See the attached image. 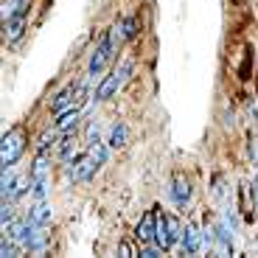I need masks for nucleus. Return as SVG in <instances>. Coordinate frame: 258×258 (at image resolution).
<instances>
[{"label":"nucleus","mask_w":258,"mask_h":258,"mask_svg":"<svg viewBox=\"0 0 258 258\" xmlns=\"http://www.w3.org/2000/svg\"><path fill=\"white\" fill-rule=\"evenodd\" d=\"M26 146H28L26 126H23V123H17V126H12L6 135H3V149H0V163H3V168H12L14 163L23 157Z\"/></svg>","instance_id":"obj_1"},{"label":"nucleus","mask_w":258,"mask_h":258,"mask_svg":"<svg viewBox=\"0 0 258 258\" xmlns=\"http://www.w3.org/2000/svg\"><path fill=\"white\" fill-rule=\"evenodd\" d=\"M132 71H135V62H132V59L121 62L115 71H112L110 76H107V79H104V82L96 87V96H93V98H96V101H107V98H112V96H115V93L123 87V84H126V79H129V73H132Z\"/></svg>","instance_id":"obj_2"},{"label":"nucleus","mask_w":258,"mask_h":258,"mask_svg":"<svg viewBox=\"0 0 258 258\" xmlns=\"http://www.w3.org/2000/svg\"><path fill=\"white\" fill-rule=\"evenodd\" d=\"M115 51H118V45L112 42L110 31H104V34H101V39H98V45H96V51H93V56H90V64H87V76H90V79L101 76L104 68H107V64L112 62Z\"/></svg>","instance_id":"obj_3"},{"label":"nucleus","mask_w":258,"mask_h":258,"mask_svg":"<svg viewBox=\"0 0 258 258\" xmlns=\"http://www.w3.org/2000/svg\"><path fill=\"white\" fill-rule=\"evenodd\" d=\"M180 222H177V216H168V213H163V216H157V230H155V244L160 247L163 252L171 250V247L180 241Z\"/></svg>","instance_id":"obj_4"},{"label":"nucleus","mask_w":258,"mask_h":258,"mask_svg":"<svg viewBox=\"0 0 258 258\" xmlns=\"http://www.w3.org/2000/svg\"><path fill=\"white\" fill-rule=\"evenodd\" d=\"M84 93H87V87L84 84H79V87H64L62 93H56V98H53L51 110L56 112V115H62V112L68 110H76V104L84 98Z\"/></svg>","instance_id":"obj_5"},{"label":"nucleus","mask_w":258,"mask_h":258,"mask_svg":"<svg viewBox=\"0 0 258 258\" xmlns=\"http://www.w3.org/2000/svg\"><path fill=\"white\" fill-rule=\"evenodd\" d=\"M157 208H152V211H146L141 216V222L135 225V241H141V244H155V230H157Z\"/></svg>","instance_id":"obj_6"},{"label":"nucleus","mask_w":258,"mask_h":258,"mask_svg":"<svg viewBox=\"0 0 258 258\" xmlns=\"http://www.w3.org/2000/svg\"><path fill=\"white\" fill-rule=\"evenodd\" d=\"M200 247H202V233H200V227H197V222H185V227H182V233H180L182 255H194V252H200Z\"/></svg>","instance_id":"obj_7"},{"label":"nucleus","mask_w":258,"mask_h":258,"mask_svg":"<svg viewBox=\"0 0 258 258\" xmlns=\"http://www.w3.org/2000/svg\"><path fill=\"white\" fill-rule=\"evenodd\" d=\"M168 197L174 202V208H185L191 202V182L185 180V174H174L171 177V188H168Z\"/></svg>","instance_id":"obj_8"},{"label":"nucleus","mask_w":258,"mask_h":258,"mask_svg":"<svg viewBox=\"0 0 258 258\" xmlns=\"http://www.w3.org/2000/svg\"><path fill=\"white\" fill-rule=\"evenodd\" d=\"M26 23H28V14H12V17H6L3 20V39L6 42H17L26 34Z\"/></svg>","instance_id":"obj_9"},{"label":"nucleus","mask_w":258,"mask_h":258,"mask_svg":"<svg viewBox=\"0 0 258 258\" xmlns=\"http://www.w3.org/2000/svg\"><path fill=\"white\" fill-rule=\"evenodd\" d=\"M126 138H129L126 123H123V121H115V123L110 126V135H107V146H110V149H121V146H126Z\"/></svg>","instance_id":"obj_10"},{"label":"nucleus","mask_w":258,"mask_h":258,"mask_svg":"<svg viewBox=\"0 0 258 258\" xmlns=\"http://www.w3.org/2000/svg\"><path fill=\"white\" fill-rule=\"evenodd\" d=\"M79 118H82V112L79 110H68V112H62L59 115V121H56V132L59 135H68V132H76V126H79Z\"/></svg>","instance_id":"obj_11"},{"label":"nucleus","mask_w":258,"mask_h":258,"mask_svg":"<svg viewBox=\"0 0 258 258\" xmlns=\"http://www.w3.org/2000/svg\"><path fill=\"white\" fill-rule=\"evenodd\" d=\"M48 163H51V155H37V160H34V166H31V185L34 182H42V180H48Z\"/></svg>","instance_id":"obj_12"},{"label":"nucleus","mask_w":258,"mask_h":258,"mask_svg":"<svg viewBox=\"0 0 258 258\" xmlns=\"http://www.w3.org/2000/svg\"><path fill=\"white\" fill-rule=\"evenodd\" d=\"M28 216H31V219L37 222V225H42V227H45L48 222H51V205H48L45 200H39L37 205L31 208V213H28Z\"/></svg>","instance_id":"obj_13"},{"label":"nucleus","mask_w":258,"mask_h":258,"mask_svg":"<svg viewBox=\"0 0 258 258\" xmlns=\"http://www.w3.org/2000/svg\"><path fill=\"white\" fill-rule=\"evenodd\" d=\"M121 23H123V34H126V39H135L138 37V28H141L138 17H126V20H121Z\"/></svg>","instance_id":"obj_14"},{"label":"nucleus","mask_w":258,"mask_h":258,"mask_svg":"<svg viewBox=\"0 0 258 258\" xmlns=\"http://www.w3.org/2000/svg\"><path fill=\"white\" fill-rule=\"evenodd\" d=\"M98 135H101V126H98V121H90V123H87V146L98 143Z\"/></svg>","instance_id":"obj_15"},{"label":"nucleus","mask_w":258,"mask_h":258,"mask_svg":"<svg viewBox=\"0 0 258 258\" xmlns=\"http://www.w3.org/2000/svg\"><path fill=\"white\" fill-rule=\"evenodd\" d=\"M118 252H121V255H126V258L141 255V252L135 250V244H132V241H121V244H118Z\"/></svg>","instance_id":"obj_16"},{"label":"nucleus","mask_w":258,"mask_h":258,"mask_svg":"<svg viewBox=\"0 0 258 258\" xmlns=\"http://www.w3.org/2000/svg\"><path fill=\"white\" fill-rule=\"evenodd\" d=\"M141 255L143 258H157V255H163V250H160V247H157V244H152V247H143V250H141Z\"/></svg>","instance_id":"obj_17"},{"label":"nucleus","mask_w":258,"mask_h":258,"mask_svg":"<svg viewBox=\"0 0 258 258\" xmlns=\"http://www.w3.org/2000/svg\"><path fill=\"white\" fill-rule=\"evenodd\" d=\"M250 191H252V200H255V211H258V177H255V182H252Z\"/></svg>","instance_id":"obj_18"}]
</instances>
